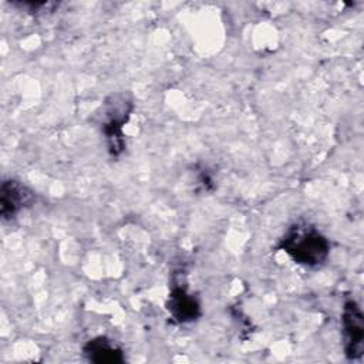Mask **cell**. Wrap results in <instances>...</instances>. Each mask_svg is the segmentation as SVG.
<instances>
[{"mask_svg":"<svg viewBox=\"0 0 364 364\" xmlns=\"http://www.w3.org/2000/svg\"><path fill=\"white\" fill-rule=\"evenodd\" d=\"M34 199L33 192L23 183L14 179L4 181L1 183V199H0V213L4 220L16 218L26 206H28Z\"/></svg>","mask_w":364,"mask_h":364,"instance_id":"5b68a950","label":"cell"},{"mask_svg":"<svg viewBox=\"0 0 364 364\" xmlns=\"http://www.w3.org/2000/svg\"><path fill=\"white\" fill-rule=\"evenodd\" d=\"M165 306L169 316L179 324L192 323L200 316V304L196 297L188 291L185 284L172 286Z\"/></svg>","mask_w":364,"mask_h":364,"instance_id":"277c9868","label":"cell"},{"mask_svg":"<svg viewBox=\"0 0 364 364\" xmlns=\"http://www.w3.org/2000/svg\"><path fill=\"white\" fill-rule=\"evenodd\" d=\"M277 247L296 264L309 269L323 266L330 255L328 239L317 228L306 222L293 223L279 240Z\"/></svg>","mask_w":364,"mask_h":364,"instance_id":"6da1fadb","label":"cell"},{"mask_svg":"<svg viewBox=\"0 0 364 364\" xmlns=\"http://www.w3.org/2000/svg\"><path fill=\"white\" fill-rule=\"evenodd\" d=\"M82 353L88 361L97 364H118L125 360L122 348L104 336L88 340L82 347Z\"/></svg>","mask_w":364,"mask_h":364,"instance_id":"8992f818","label":"cell"},{"mask_svg":"<svg viewBox=\"0 0 364 364\" xmlns=\"http://www.w3.org/2000/svg\"><path fill=\"white\" fill-rule=\"evenodd\" d=\"M132 111V102L127 100L124 94L112 95L105 102L104 109V122H102V132L107 141L108 152L112 156H118L122 154L125 148V139L122 128L129 119Z\"/></svg>","mask_w":364,"mask_h":364,"instance_id":"7a4b0ae2","label":"cell"},{"mask_svg":"<svg viewBox=\"0 0 364 364\" xmlns=\"http://www.w3.org/2000/svg\"><path fill=\"white\" fill-rule=\"evenodd\" d=\"M344 354L348 360H360L364 353V316L355 300H347L341 311Z\"/></svg>","mask_w":364,"mask_h":364,"instance_id":"3957f363","label":"cell"}]
</instances>
